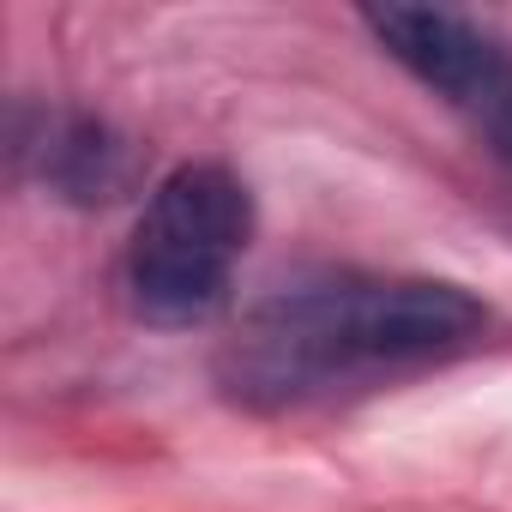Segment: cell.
<instances>
[{"instance_id":"cell-1","label":"cell","mask_w":512,"mask_h":512,"mask_svg":"<svg viewBox=\"0 0 512 512\" xmlns=\"http://www.w3.org/2000/svg\"><path fill=\"white\" fill-rule=\"evenodd\" d=\"M488 308L446 278L320 272L253 302L217 350V386L247 410H314L464 356Z\"/></svg>"},{"instance_id":"cell-2","label":"cell","mask_w":512,"mask_h":512,"mask_svg":"<svg viewBox=\"0 0 512 512\" xmlns=\"http://www.w3.org/2000/svg\"><path fill=\"white\" fill-rule=\"evenodd\" d=\"M253 241V193L223 163L163 175L127 235L121 296L145 326H205L229 308V284Z\"/></svg>"},{"instance_id":"cell-3","label":"cell","mask_w":512,"mask_h":512,"mask_svg":"<svg viewBox=\"0 0 512 512\" xmlns=\"http://www.w3.org/2000/svg\"><path fill=\"white\" fill-rule=\"evenodd\" d=\"M362 25L380 55L398 61L422 91H434L512 175V49L488 25L440 7H374L362 13Z\"/></svg>"},{"instance_id":"cell-4","label":"cell","mask_w":512,"mask_h":512,"mask_svg":"<svg viewBox=\"0 0 512 512\" xmlns=\"http://www.w3.org/2000/svg\"><path fill=\"white\" fill-rule=\"evenodd\" d=\"M37 151V169L43 181L61 193V199H79V205H97V199H115L127 181H133V151L121 133H109L103 121L91 115H61L43 127V145Z\"/></svg>"}]
</instances>
